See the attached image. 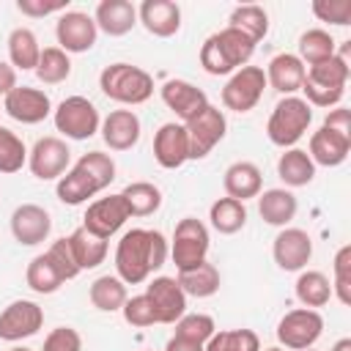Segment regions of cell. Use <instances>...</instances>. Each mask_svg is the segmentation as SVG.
Returning <instances> with one entry per match:
<instances>
[{"label": "cell", "instance_id": "51", "mask_svg": "<svg viewBox=\"0 0 351 351\" xmlns=\"http://www.w3.org/2000/svg\"><path fill=\"white\" fill-rule=\"evenodd\" d=\"M165 351H206L200 343H192V340H184V337H170L167 340V346H165Z\"/></svg>", "mask_w": 351, "mask_h": 351}, {"label": "cell", "instance_id": "7", "mask_svg": "<svg viewBox=\"0 0 351 351\" xmlns=\"http://www.w3.org/2000/svg\"><path fill=\"white\" fill-rule=\"evenodd\" d=\"M52 121H55V129L69 140H88L101 126V115L96 104L85 96H66L52 110Z\"/></svg>", "mask_w": 351, "mask_h": 351}, {"label": "cell", "instance_id": "26", "mask_svg": "<svg viewBox=\"0 0 351 351\" xmlns=\"http://www.w3.org/2000/svg\"><path fill=\"white\" fill-rule=\"evenodd\" d=\"M93 22L107 36H126L137 25V8L129 0H101L93 11Z\"/></svg>", "mask_w": 351, "mask_h": 351}, {"label": "cell", "instance_id": "19", "mask_svg": "<svg viewBox=\"0 0 351 351\" xmlns=\"http://www.w3.org/2000/svg\"><path fill=\"white\" fill-rule=\"evenodd\" d=\"M154 159L165 170H178L189 159V140L184 123H162L154 134Z\"/></svg>", "mask_w": 351, "mask_h": 351}, {"label": "cell", "instance_id": "29", "mask_svg": "<svg viewBox=\"0 0 351 351\" xmlns=\"http://www.w3.org/2000/svg\"><path fill=\"white\" fill-rule=\"evenodd\" d=\"M66 239H69V247H71V255H74L80 271L96 269V266L104 263L107 250H110V247H107V239H99V236L88 233L85 228H77V230H74L71 236H66Z\"/></svg>", "mask_w": 351, "mask_h": 351}, {"label": "cell", "instance_id": "23", "mask_svg": "<svg viewBox=\"0 0 351 351\" xmlns=\"http://www.w3.org/2000/svg\"><path fill=\"white\" fill-rule=\"evenodd\" d=\"M266 85H271L277 93L282 96H296V90H302L307 66L293 55V52H280L269 60L266 66Z\"/></svg>", "mask_w": 351, "mask_h": 351}, {"label": "cell", "instance_id": "13", "mask_svg": "<svg viewBox=\"0 0 351 351\" xmlns=\"http://www.w3.org/2000/svg\"><path fill=\"white\" fill-rule=\"evenodd\" d=\"M129 219V206L123 200V195H107V197H99L93 200L88 208H85V217H82V228L99 239H110L115 236L123 222Z\"/></svg>", "mask_w": 351, "mask_h": 351}, {"label": "cell", "instance_id": "27", "mask_svg": "<svg viewBox=\"0 0 351 351\" xmlns=\"http://www.w3.org/2000/svg\"><path fill=\"white\" fill-rule=\"evenodd\" d=\"M296 195L285 186H274V189H266L258 195V214L266 225H274V228H288V222L296 217Z\"/></svg>", "mask_w": 351, "mask_h": 351}, {"label": "cell", "instance_id": "53", "mask_svg": "<svg viewBox=\"0 0 351 351\" xmlns=\"http://www.w3.org/2000/svg\"><path fill=\"white\" fill-rule=\"evenodd\" d=\"M8 351H33V348H25V346H14V348H8Z\"/></svg>", "mask_w": 351, "mask_h": 351}, {"label": "cell", "instance_id": "6", "mask_svg": "<svg viewBox=\"0 0 351 351\" xmlns=\"http://www.w3.org/2000/svg\"><path fill=\"white\" fill-rule=\"evenodd\" d=\"M208 247H211L208 228L197 217L178 219V225L173 230V241H170V258H173L178 271L200 266L208 255Z\"/></svg>", "mask_w": 351, "mask_h": 351}, {"label": "cell", "instance_id": "45", "mask_svg": "<svg viewBox=\"0 0 351 351\" xmlns=\"http://www.w3.org/2000/svg\"><path fill=\"white\" fill-rule=\"evenodd\" d=\"M313 14L326 25L346 27L351 25V0H313Z\"/></svg>", "mask_w": 351, "mask_h": 351}, {"label": "cell", "instance_id": "44", "mask_svg": "<svg viewBox=\"0 0 351 351\" xmlns=\"http://www.w3.org/2000/svg\"><path fill=\"white\" fill-rule=\"evenodd\" d=\"M121 313H123V321L129 326H137V329H145V326H154L156 324L154 304H151V299L145 293H137V296L126 299L123 307H121Z\"/></svg>", "mask_w": 351, "mask_h": 351}, {"label": "cell", "instance_id": "33", "mask_svg": "<svg viewBox=\"0 0 351 351\" xmlns=\"http://www.w3.org/2000/svg\"><path fill=\"white\" fill-rule=\"evenodd\" d=\"M228 27L244 33L252 44L263 41L266 33H269V14L263 5H255V3H247V5H236L228 16Z\"/></svg>", "mask_w": 351, "mask_h": 351}, {"label": "cell", "instance_id": "35", "mask_svg": "<svg viewBox=\"0 0 351 351\" xmlns=\"http://www.w3.org/2000/svg\"><path fill=\"white\" fill-rule=\"evenodd\" d=\"M178 285L186 296H197V299H208L219 291V269L208 261H203L200 266L195 269H186V271H178Z\"/></svg>", "mask_w": 351, "mask_h": 351}, {"label": "cell", "instance_id": "54", "mask_svg": "<svg viewBox=\"0 0 351 351\" xmlns=\"http://www.w3.org/2000/svg\"><path fill=\"white\" fill-rule=\"evenodd\" d=\"M263 351H285V348H280V346H271V348H263Z\"/></svg>", "mask_w": 351, "mask_h": 351}, {"label": "cell", "instance_id": "32", "mask_svg": "<svg viewBox=\"0 0 351 351\" xmlns=\"http://www.w3.org/2000/svg\"><path fill=\"white\" fill-rule=\"evenodd\" d=\"M293 293L302 302V307L318 310V307L329 304V299H332V282H329V277L324 271L307 269V271H299L296 285H293Z\"/></svg>", "mask_w": 351, "mask_h": 351}, {"label": "cell", "instance_id": "52", "mask_svg": "<svg viewBox=\"0 0 351 351\" xmlns=\"http://www.w3.org/2000/svg\"><path fill=\"white\" fill-rule=\"evenodd\" d=\"M332 351H351V337H340V340L332 346Z\"/></svg>", "mask_w": 351, "mask_h": 351}, {"label": "cell", "instance_id": "10", "mask_svg": "<svg viewBox=\"0 0 351 351\" xmlns=\"http://www.w3.org/2000/svg\"><path fill=\"white\" fill-rule=\"evenodd\" d=\"M266 88V74L261 66H241L230 74V80L222 88V104L233 112H250Z\"/></svg>", "mask_w": 351, "mask_h": 351}, {"label": "cell", "instance_id": "47", "mask_svg": "<svg viewBox=\"0 0 351 351\" xmlns=\"http://www.w3.org/2000/svg\"><path fill=\"white\" fill-rule=\"evenodd\" d=\"M41 351H82V337L74 326H55L44 337Z\"/></svg>", "mask_w": 351, "mask_h": 351}, {"label": "cell", "instance_id": "55", "mask_svg": "<svg viewBox=\"0 0 351 351\" xmlns=\"http://www.w3.org/2000/svg\"><path fill=\"white\" fill-rule=\"evenodd\" d=\"M304 351H315V348H304Z\"/></svg>", "mask_w": 351, "mask_h": 351}, {"label": "cell", "instance_id": "41", "mask_svg": "<svg viewBox=\"0 0 351 351\" xmlns=\"http://www.w3.org/2000/svg\"><path fill=\"white\" fill-rule=\"evenodd\" d=\"M27 162V148L22 137L5 126H0V173H19Z\"/></svg>", "mask_w": 351, "mask_h": 351}, {"label": "cell", "instance_id": "40", "mask_svg": "<svg viewBox=\"0 0 351 351\" xmlns=\"http://www.w3.org/2000/svg\"><path fill=\"white\" fill-rule=\"evenodd\" d=\"M203 348L206 351H261V337L252 329H225V332H214Z\"/></svg>", "mask_w": 351, "mask_h": 351}, {"label": "cell", "instance_id": "5", "mask_svg": "<svg viewBox=\"0 0 351 351\" xmlns=\"http://www.w3.org/2000/svg\"><path fill=\"white\" fill-rule=\"evenodd\" d=\"M310 121L313 107L302 96H282L266 121V137L280 148H293L310 129Z\"/></svg>", "mask_w": 351, "mask_h": 351}, {"label": "cell", "instance_id": "11", "mask_svg": "<svg viewBox=\"0 0 351 351\" xmlns=\"http://www.w3.org/2000/svg\"><path fill=\"white\" fill-rule=\"evenodd\" d=\"M71 162V151L66 145V140L49 134V137H38L33 143V148L27 151V167L38 181H55L69 170Z\"/></svg>", "mask_w": 351, "mask_h": 351}, {"label": "cell", "instance_id": "38", "mask_svg": "<svg viewBox=\"0 0 351 351\" xmlns=\"http://www.w3.org/2000/svg\"><path fill=\"white\" fill-rule=\"evenodd\" d=\"M25 282H27V288L36 291V293H55L66 280H63L60 271L52 266V261L47 258V252H41V255H36V258L27 263V269H25Z\"/></svg>", "mask_w": 351, "mask_h": 351}, {"label": "cell", "instance_id": "2", "mask_svg": "<svg viewBox=\"0 0 351 351\" xmlns=\"http://www.w3.org/2000/svg\"><path fill=\"white\" fill-rule=\"evenodd\" d=\"M115 181V162L104 151H88L82 154L74 167H69L55 186V195L63 206H80L107 189Z\"/></svg>", "mask_w": 351, "mask_h": 351}, {"label": "cell", "instance_id": "4", "mask_svg": "<svg viewBox=\"0 0 351 351\" xmlns=\"http://www.w3.org/2000/svg\"><path fill=\"white\" fill-rule=\"evenodd\" d=\"M99 88L107 99L134 107V104H145L154 96V77L132 63H110L99 74Z\"/></svg>", "mask_w": 351, "mask_h": 351}, {"label": "cell", "instance_id": "48", "mask_svg": "<svg viewBox=\"0 0 351 351\" xmlns=\"http://www.w3.org/2000/svg\"><path fill=\"white\" fill-rule=\"evenodd\" d=\"M16 8L25 14V16H49V14H63L69 11V0H52V3H44V0H16Z\"/></svg>", "mask_w": 351, "mask_h": 351}, {"label": "cell", "instance_id": "28", "mask_svg": "<svg viewBox=\"0 0 351 351\" xmlns=\"http://www.w3.org/2000/svg\"><path fill=\"white\" fill-rule=\"evenodd\" d=\"M277 176L291 189L307 186L315 178V165L307 156V151H302V148H285L280 154V159H277Z\"/></svg>", "mask_w": 351, "mask_h": 351}, {"label": "cell", "instance_id": "17", "mask_svg": "<svg viewBox=\"0 0 351 351\" xmlns=\"http://www.w3.org/2000/svg\"><path fill=\"white\" fill-rule=\"evenodd\" d=\"M145 296L154 304L156 324H176L186 313V293L176 277H154L145 285Z\"/></svg>", "mask_w": 351, "mask_h": 351}, {"label": "cell", "instance_id": "1", "mask_svg": "<svg viewBox=\"0 0 351 351\" xmlns=\"http://www.w3.org/2000/svg\"><path fill=\"white\" fill-rule=\"evenodd\" d=\"M167 255L170 247L159 230L132 228L121 236L115 247V271L126 285H140L165 266Z\"/></svg>", "mask_w": 351, "mask_h": 351}, {"label": "cell", "instance_id": "37", "mask_svg": "<svg viewBox=\"0 0 351 351\" xmlns=\"http://www.w3.org/2000/svg\"><path fill=\"white\" fill-rule=\"evenodd\" d=\"M121 195L129 206V217H151L162 206V189L151 181H132Z\"/></svg>", "mask_w": 351, "mask_h": 351}, {"label": "cell", "instance_id": "15", "mask_svg": "<svg viewBox=\"0 0 351 351\" xmlns=\"http://www.w3.org/2000/svg\"><path fill=\"white\" fill-rule=\"evenodd\" d=\"M271 255L282 271H304V266L313 258V239L302 228H282L274 236Z\"/></svg>", "mask_w": 351, "mask_h": 351}, {"label": "cell", "instance_id": "21", "mask_svg": "<svg viewBox=\"0 0 351 351\" xmlns=\"http://www.w3.org/2000/svg\"><path fill=\"white\" fill-rule=\"evenodd\" d=\"M137 22L156 38H170L181 30V8L173 0H143Z\"/></svg>", "mask_w": 351, "mask_h": 351}, {"label": "cell", "instance_id": "24", "mask_svg": "<svg viewBox=\"0 0 351 351\" xmlns=\"http://www.w3.org/2000/svg\"><path fill=\"white\" fill-rule=\"evenodd\" d=\"M351 151V134H340L332 132L326 126H318V132H313L310 137V159L313 165H324V167H337L346 162Z\"/></svg>", "mask_w": 351, "mask_h": 351}, {"label": "cell", "instance_id": "9", "mask_svg": "<svg viewBox=\"0 0 351 351\" xmlns=\"http://www.w3.org/2000/svg\"><path fill=\"white\" fill-rule=\"evenodd\" d=\"M184 129H186V140H189V159H203L214 151L217 143H222V137L228 132V118L219 107L208 104L200 115L186 121Z\"/></svg>", "mask_w": 351, "mask_h": 351}, {"label": "cell", "instance_id": "46", "mask_svg": "<svg viewBox=\"0 0 351 351\" xmlns=\"http://www.w3.org/2000/svg\"><path fill=\"white\" fill-rule=\"evenodd\" d=\"M47 258L52 261V266L60 271L63 280H74V277L80 274V266H77V261H74V255H71V247H69V239H66V236L49 244Z\"/></svg>", "mask_w": 351, "mask_h": 351}, {"label": "cell", "instance_id": "34", "mask_svg": "<svg viewBox=\"0 0 351 351\" xmlns=\"http://www.w3.org/2000/svg\"><path fill=\"white\" fill-rule=\"evenodd\" d=\"M208 219H211V228L222 236H233L239 233L244 225H247V206L241 200H233V197H217L208 208Z\"/></svg>", "mask_w": 351, "mask_h": 351}, {"label": "cell", "instance_id": "36", "mask_svg": "<svg viewBox=\"0 0 351 351\" xmlns=\"http://www.w3.org/2000/svg\"><path fill=\"white\" fill-rule=\"evenodd\" d=\"M335 52H337V41H335V36H332L329 30H324V27H310V30H304V33L299 36V55H296V58H299L302 63L315 66V63L329 60Z\"/></svg>", "mask_w": 351, "mask_h": 351}, {"label": "cell", "instance_id": "30", "mask_svg": "<svg viewBox=\"0 0 351 351\" xmlns=\"http://www.w3.org/2000/svg\"><path fill=\"white\" fill-rule=\"evenodd\" d=\"M88 299H90V304H93L96 310H101V313H115V310H121L123 302L129 299L126 282H123L118 274H101V277H96V280L90 282Z\"/></svg>", "mask_w": 351, "mask_h": 351}, {"label": "cell", "instance_id": "16", "mask_svg": "<svg viewBox=\"0 0 351 351\" xmlns=\"http://www.w3.org/2000/svg\"><path fill=\"white\" fill-rule=\"evenodd\" d=\"M3 110L19 121V123H41L44 118L52 115V101L41 88H30V85H16L5 99H3Z\"/></svg>", "mask_w": 351, "mask_h": 351}, {"label": "cell", "instance_id": "25", "mask_svg": "<svg viewBox=\"0 0 351 351\" xmlns=\"http://www.w3.org/2000/svg\"><path fill=\"white\" fill-rule=\"evenodd\" d=\"M222 186L228 192V197L233 200H250V197H258L263 192V176H261V167L255 162H233L225 176H222Z\"/></svg>", "mask_w": 351, "mask_h": 351}, {"label": "cell", "instance_id": "3", "mask_svg": "<svg viewBox=\"0 0 351 351\" xmlns=\"http://www.w3.org/2000/svg\"><path fill=\"white\" fill-rule=\"evenodd\" d=\"M252 52H255V44L244 33H239L233 27H222V30L211 33L203 41V47H200V66L211 77L233 74V71H239L241 66L250 63Z\"/></svg>", "mask_w": 351, "mask_h": 351}, {"label": "cell", "instance_id": "49", "mask_svg": "<svg viewBox=\"0 0 351 351\" xmlns=\"http://www.w3.org/2000/svg\"><path fill=\"white\" fill-rule=\"evenodd\" d=\"M321 126H326L332 132H340V134H351V112L346 107H335V110H329V115L324 118Z\"/></svg>", "mask_w": 351, "mask_h": 351}, {"label": "cell", "instance_id": "14", "mask_svg": "<svg viewBox=\"0 0 351 351\" xmlns=\"http://www.w3.org/2000/svg\"><path fill=\"white\" fill-rule=\"evenodd\" d=\"M44 326V310L30 299H16L0 313V340L19 343L25 337H33Z\"/></svg>", "mask_w": 351, "mask_h": 351}, {"label": "cell", "instance_id": "18", "mask_svg": "<svg viewBox=\"0 0 351 351\" xmlns=\"http://www.w3.org/2000/svg\"><path fill=\"white\" fill-rule=\"evenodd\" d=\"M52 230V217L44 206L36 203H22L11 214V233L22 247H36L49 239Z\"/></svg>", "mask_w": 351, "mask_h": 351}, {"label": "cell", "instance_id": "8", "mask_svg": "<svg viewBox=\"0 0 351 351\" xmlns=\"http://www.w3.org/2000/svg\"><path fill=\"white\" fill-rule=\"evenodd\" d=\"M321 335H324V318L318 310H310V307L288 310L277 324V340H280V348L285 351L313 348Z\"/></svg>", "mask_w": 351, "mask_h": 351}, {"label": "cell", "instance_id": "22", "mask_svg": "<svg viewBox=\"0 0 351 351\" xmlns=\"http://www.w3.org/2000/svg\"><path fill=\"white\" fill-rule=\"evenodd\" d=\"M99 132H101V140L110 151H129L137 145L143 126H140V118L134 110H112L101 121Z\"/></svg>", "mask_w": 351, "mask_h": 351}, {"label": "cell", "instance_id": "50", "mask_svg": "<svg viewBox=\"0 0 351 351\" xmlns=\"http://www.w3.org/2000/svg\"><path fill=\"white\" fill-rule=\"evenodd\" d=\"M16 88V69L5 60H0V96L5 99L11 90Z\"/></svg>", "mask_w": 351, "mask_h": 351}, {"label": "cell", "instance_id": "20", "mask_svg": "<svg viewBox=\"0 0 351 351\" xmlns=\"http://www.w3.org/2000/svg\"><path fill=\"white\" fill-rule=\"evenodd\" d=\"M159 96L167 104V110H173L181 118V123L192 121L195 115H200L208 107V96L197 85H192L186 80H167L159 88Z\"/></svg>", "mask_w": 351, "mask_h": 351}, {"label": "cell", "instance_id": "43", "mask_svg": "<svg viewBox=\"0 0 351 351\" xmlns=\"http://www.w3.org/2000/svg\"><path fill=\"white\" fill-rule=\"evenodd\" d=\"M214 332H217L214 318L206 315V313H184L176 321V337H184V340H192V343H200V346H206Z\"/></svg>", "mask_w": 351, "mask_h": 351}, {"label": "cell", "instance_id": "39", "mask_svg": "<svg viewBox=\"0 0 351 351\" xmlns=\"http://www.w3.org/2000/svg\"><path fill=\"white\" fill-rule=\"evenodd\" d=\"M71 74V58L60 49V47H44L38 66H36V77L44 85H60L66 82Z\"/></svg>", "mask_w": 351, "mask_h": 351}, {"label": "cell", "instance_id": "31", "mask_svg": "<svg viewBox=\"0 0 351 351\" xmlns=\"http://www.w3.org/2000/svg\"><path fill=\"white\" fill-rule=\"evenodd\" d=\"M38 58H41V47H38L36 33L30 27H14L8 33V60H11V66L22 69V71H36Z\"/></svg>", "mask_w": 351, "mask_h": 351}, {"label": "cell", "instance_id": "42", "mask_svg": "<svg viewBox=\"0 0 351 351\" xmlns=\"http://www.w3.org/2000/svg\"><path fill=\"white\" fill-rule=\"evenodd\" d=\"M332 296H337L340 304H351V244H343L335 252L332 263Z\"/></svg>", "mask_w": 351, "mask_h": 351}, {"label": "cell", "instance_id": "12", "mask_svg": "<svg viewBox=\"0 0 351 351\" xmlns=\"http://www.w3.org/2000/svg\"><path fill=\"white\" fill-rule=\"evenodd\" d=\"M55 38L66 55H80L96 44L99 27H96L93 16L85 11H63L55 22Z\"/></svg>", "mask_w": 351, "mask_h": 351}]
</instances>
